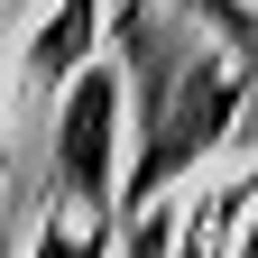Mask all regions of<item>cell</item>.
<instances>
[{
  "mask_svg": "<svg viewBox=\"0 0 258 258\" xmlns=\"http://www.w3.org/2000/svg\"><path fill=\"white\" fill-rule=\"evenodd\" d=\"M120 102H129V74L120 64L92 55L74 83H64V102H55V175L64 194L92 212V221H111V157H120Z\"/></svg>",
  "mask_w": 258,
  "mask_h": 258,
  "instance_id": "6da1fadb",
  "label": "cell"
},
{
  "mask_svg": "<svg viewBox=\"0 0 258 258\" xmlns=\"http://www.w3.org/2000/svg\"><path fill=\"white\" fill-rule=\"evenodd\" d=\"M92 19H102V0H55V10L28 28V92H64L92 64Z\"/></svg>",
  "mask_w": 258,
  "mask_h": 258,
  "instance_id": "7a4b0ae2",
  "label": "cell"
}]
</instances>
